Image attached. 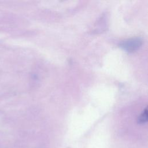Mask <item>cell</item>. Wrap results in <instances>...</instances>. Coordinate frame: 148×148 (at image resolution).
<instances>
[{
	"instance_id": "cell-1",
	"label": "cell",
	"mask_w": 148,
	"mask_h": 148,
	"mask_svg": "<svg viewBox=\"0 0 148 148\" xmlns=\"http://www.w3.org/2000/svg\"><path fill=\"white\" fill-rule=\"evenodd\" d=\"M142 40L139 38H135L123 41L120 46L128 52H133L137 50L142 45Z\"/></svg>"
},
{
	"instance_id": "cell-2",
	"label": "cell",
	"mask_w": 148,
	"mask_h": 148,
	"mask_svg": "<svg viewBox=\"0 0 148 148\" xmlns=\"http://www.w3.org/2000/svg\"><path fill=\"white\" fill-rule=\"evenodd\" d=\"M147 121V108H146L138 119V123L139 124H143Z\"/></svg>"
}]
</instances>
